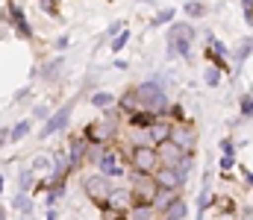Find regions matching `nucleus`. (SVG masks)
<instances>
[{
  "instance_id": "nucleus-1",
  "label": "nucleus",
  "mask_w": 253,
  "mask_h": 220,
  "mask_svg": "<svg viewBox=\"0 0 253 220\" xmlns=\"http://www.w3.org/2000/svg\"><path fill=\"white\" fill-rule=\"evenodd\" d=\"M91 144H115L124 132V115L118 109H106L100 118L88 121L83 129H80Z\"/></svg>"
},
{
  "instance_id": "nucleus-2",
  "label": "nucleus",
  "mask_w": 253,
  "mask_h": 220,
  "mask_svg": "<svg viewBox=\"0 0 253 220\" xmlns=\"http://www.w3.org/2000/svg\"><path fill=\"white\" fill-rule=\"evenodd\" d=\"M132 94H135V100H138V106H141V109H147V112H153V115H159V118H165V115H168L171 97H168L165 85H162L156 76H150V79H144V82L132 85Z\"/></svg>"
},
{
  "instance_id": "nucleus-3",
  "label": "nucleus",
  "mask_w": 253,
  "mask_h": 220,
  "mask_svg": "<svg viewBox=\"0 0 253 220\" xmlns=\"http://www.w3.org/2000/svg\"><path fill=\"white\" fill-rule=\"evenodd\" d=\"M194 41H197V30L194 24H171L168 27V56L174 59H186L189 62L194 53Z\"/></svg>"
},
{
  "instance_id": "nucleus-4",
  "label": "nucleus",
  "mask_w": 253,
  "mask_h": 220,
  "mask_svg": "<svg viewBox=\"0 0 253 220\" xmlns=\"http://www.w3.org/2000/svg\"><path fill=\"white\" fill-rule=\"evenodd\" d=\"M94 170H100L103 176H109V179H124L126 173H129V161H126V147L121 144V138L115 141V144L106 147V153L100 156V161H97V167Z\"/></svg>"
},
{
  "instance_id": "nucleus-5",
  "label": "nucleus",
  "mask_w": 253,
  "mask_h": 220,
  "mask_svg": "<svg viewBox=\"0 0 253 220\" xmlns=\"http://www.w3.org/2000/svg\"><path fill=\"white\" fill-rule=\"evenodd\" d=\"M126 161H129V173H141V176H153L159 167V153L156 147H132L126 144Z\"/></svg>"
},
{
  "instance_id": "nucleus-6",
  "label": "nucleus",
  "mask_w": 253,
  "mask_h": 220,
  "mask_svg": "<svg viewBox=\"0 0 253 220\" xmlns=\"http://www.w3.org/2000/svg\"><path fill=\"white\" fill-rule=\"evenodd\" d=\"M77 100H80V94L71 97V100H65L56 112H50V118H47V121L42 124V129H39V141H47V138H53V135H59V132L68 129L71 115H74V109H77Z\"/></svg>"
},
{
  "instance_id": "nucleus-7",
  "label": "nucleus",
  "mask_w": 253,
  "mask_h": 220,
  "mask_svg": "<svg viewBox=\"0 0 253 220\" xmlns=\"http://www.w3.org/2000/svg\"><path fill=\"white\" fill-rule=\"evenodd\" d=\"M112 188H115V179L103 176L100 170H91V173H85V176H83V194H85L97 209H103V206H106V200H109Z\"/></svg>"
},
{
  "instance_id": "nucleus-8",
  "label": "nucleus",
  "mask_w": 253,
  "mask_h": 220,
  "mask_svg": "<svg viewBox=\"0 0 253 220\" xmlns=\"http://www.w3.org/2000/svg\"><path fill=\"white\" fill-rule=\"evenodd\" d=\"M126 185H129V191H132V203H150V206H153V200H156V194H159V185H156L153 176L126 173Z\"/></svg>"
},
{
  "instance_id": "nucleus-9",
  "label": "nucleus",
  "mask_w": 253,
  "mask_h": 220,
  "mask_svg": "<svg viewBox=\"0 0 253 220\" xmlns=\"http://www.w3.org/2000/svg\"><path fill=\"white\" fill-rule=\"evenodd\" d=\"M85 150H88V138H85L83 132H74V135L68 138L65 156H68V170H71V176L85 167Z\"/></svg>"
},
{
  "instance_id": "nucleus-10",
  "label": "nucleus",
  "mask_w": 253,
  "mask_h": 220,
  "mask_svg": "<svg viewBox=\"0 0 253 220\" xmlns=\"http://www.w3.org/2000/svg\"><path fill=\"white\" fill-rule=\"evenodd\" d=\"M6 18H9V27L15 30L18 38H24V41H33V38H36V32H33V27H30V21H27L24 9H21L15 0H6Z\"/></svg>"
},
{
  "instance_id": "nucleus-11",
  "label": "nucleus",
  "mask_w": 253,
  "mask_h": 220,
  "mask_svg": "<svg viewBox=\"0 0 253 220\" xmlns=\"http://www.w3.org/2000/svg\"><path fill=\"white\" fill-rule=\"evenodd\" d=\"M197 126L191 124V121H180V124H174V129H171V141L180 147V150H186L189 156L197 153Z\"/></svg>"
},
{
  "instance_id": "nucleus-12",
  "label": "nucleus",
  "mask_w": 253,
  "mask_h": 220,
  "mask_svg": "<svg viewBox=\"0 0 253 220\" xmlns=\"http://www.w3.org/2000/svg\"><path fill=\"white\" fill-rule=\"evenodd\" d=\"M153 179H156L159 191H180V194H183V188H186V182H189V176H183L177 167H165V164L156 167Z\"/></svg>"
},
{
  "instance_id": "nucleus-13",
  "label": "nucleus",
  "mask_w": 253,
  "mask_h": 220,
  "mask_svg": "<svg viewBox=\"0 0 253 220\" xmlns=\"http://www.w3.org/2000/svg\"><path fill=\"white\" fill-rule=\"evenodd\" d=\"M129 206H132V191H129V185H115L112 194H109V200H106V206H103L100 212H109V215H121V218H124L126 212H129Z\"/></svg>"
},
{
  "instance_id": "nucleus-14",
  "label": "nucleus",
  "mask_w": 253,
  "mask_h": 220,
  "mask_svg": "<svg viewBox=\"0 0 253 220\" xmlns=\"http://www.w3.org/2000/svg\"><path fill=\"white\" fill-rule=\"evenodd\" d=\"M156 153H159V164H165V167H180V164H183V158L189 156L186 150H180L171 138H168V141H162V144H156Z\"/></svg>"
},
{
  "instance_id": "nucleus-15",
  "label": "nucleus",
  "mask_w": 253,
  "mask_h": 220,
  "mask_svg": "<svg viewBox=\"0 0 253 220\" xmlns=\"http://www.w3.org/2000/svg\"><path fill=\"white\" fill-rule=\"evenodd\" d=\"M62 71H65V59H62V56H50V59L39 68V79H42V82H47V85H53V82H59Z\"/></svg>"
},
{
  "instance_id": "nucleus-16",
  "label": "nucleus",
  "mask_w": 253,
  "mask_h": 220,
  "mask_svg": "<svg viewBox=\"0 0 253 220\" xmlns=\"http://www.w3.org/2000/svg\"><path fill=\"white\" fill-rule=\"evenodd\" d=\"M159 220H189V203L183 200V194L171 200V206L159 215Z\"/></svg>"
},
{
  "instance_id": "nucleus-17",
  "label": "nucleus",
  "mask_w": 253,
  "mask_h": 220,
  "mask_svg": "<svg viewBox=\"0 0 253 220\" xmlns=\"http://www.w3.org/2000/svg\"><path fill=\"white\" fill-rule=\"evenodd\" d=\"M124 220H159V212L150 203H132L129 212L124 215Z\"/></svg>"
},
{
  "instance_id": "nucleus-18",
  "label": "nucleus",
  "mask_w": 253,
  "mask_h": 220,
  "mask_svg": "<svg viewBox=\"0 0 253 220\" xmlns=\"http://www.w3.org/2000/svg\"><path fill=\"white\" fill-rule=\"evenodd\" d=\"M156 118L159 115H153V112H147V109H138V112H132L129 118H124L126 126H135V129H150L153 124H156Z\"/></svg>"
},
{
  "instance_id": "nucleus-19",
  "label": "nucleus",
  "mask_w": 253,
  "mask_h": 220,
  "mask_svg": "<svg viewBox=\"0 0 253 220\" xmlns=\"http://www.w3.org/2000/svg\"><path fill=\"white\" fill-rule=\"evenodd\" d=\"M71 179V170H68V156L56 153L53 156V164H50V182H68Z\"/></svg>"
},
{
  "instance_id": "nucleus-20",
  "label": "nucleus",
  "mask_w": 253,
  "mask_h": 220,
  "mask_svg": "<svg viewBox=\"0 0 253 220\" xmlns=\"http://www.w3.org/2000/svg\"><path fill=\"white\" fill-rule=\"evenodd\" d=\"M88 100H91V106H94V109L106 112V109H115V103H118V94H112V91H103V88H94Z\"/></svg>"
},
{
  "instance_id": "nucleus-21",
  "label": "nucleus",
  "mask_w": 253,
  "mask_h": 220,
  "mask_svg": "<svg viewBox=\"0 0 253 220\" xmlns=\"http://www.w3.org/2000/svg\"><path fill=\"white\" fill-rule=\"evenodd\" d=\"M171 129H174V121H168V118H156V124L150 126V138H153V147L162 144V141H168V138H171Z\"/></svg>"
},
{
  "instance_id": "nucleus-22",
  "label": "nucleus",
  "mask_w": 253,
  "mask_h": 220,
  "mask_svg": "<svg viewBox=\"0 0 253 220\" xmlns=\"http://www.w3.org/2000/svg\"><path fill=\"white\" fill-rule=\"evenodd\" d=\"M33 118H24V121H18L15 126H9V144H18V141H27V135L33 132Z\"/></svg>"
},
{
  "instance_id": "nucleus-23",
  "label": "nucleus",
  "mask_w": 253,
  "mask_h": 220,
  "mask_svg": "<svg viewBox=\"0 0 253 220\" xmlns=\"http://www.w3.org/2000/svg\"><path fill=\"white\" fill-rule=\"evenodd\" d=\"M230 56H233V62H236V65H245V62L253 56V35H245V38L236 44V50H233Z\"/></svg>"
},
{
  "instance_id": "nucleus-24",
  "label": "nucleus",
  "mask_w": 253,
  "mask_h": 220,
  "mask_svg": "<svg viewBox=\"0 0 253 220\" xmlns=\"http://www.w3.org/2000/svg\"><path fill=\"white\" fill-rule=\"evenodd\" d=\"M115 109H118L124 118H129L132 112H138V109H141V106H138V100H135V94H132V88H129V91H124V94H118Z\"/></svg>"
},
{
  "instance_id": "nucleus-25",
  "label": "nucleus",
  "mask_w": 253,
  "mask_h": 220,
  "mask_svg": "<svg viewBox=\"0 0 253 220\" xmlns=\"http://www.w3.org/2000/svg\"><path fill=\"white\" fill-rule=\"evenodd\" d=\"M12 212H21L24 218H33V194L18 191V194L12 197Z\"/></svg>"
},
{
  "instance_id": "nucleus-26",
  "label": "nucleus",
  "mask_w": 253,
  "mask_h": 220,
  "mask_svg": "<svg viewBox=\"0 0 253 220\" xmlns=\"http://www.w3.org/2000/svg\"><path fill=\"white\" fill-rule=\"evenodd\" d=\"M36 185H39V179H36V170L27 164V167H21V173H18V191H27V194H33L36 191Z\"/></svg>"
},
{
  "instance_id": "nucleus-27",
  "label": "nucleus",
  "mask_w": 253,
  "mask_h": 220,
  "mask_svg": "<svg viewBox=\"0 0 253 220\" xmlns=\"http://www.w3.org/2000/svg\"><path fill=\"white\" fill-rule=\"evenodd\" d=\"M215 200H212V188H209V182H203V188H200V197H197V220L206 215V209L212 206Z\"/></svg>"
},
{
  "instance_id": "nucleus-28",
  "label": "nucleus",
  "mask_w": 253,
  "mask_h": 220,
  "mask_svg": "<svg viewBox=\"0 0 253 220\" xmlns=\"http://www.w3.org/2000/svg\"><path fill=\"white\" fill-rule=\"evenodd\" d=\"M106 147L109 144H91V141H88V150H85V167H97V161H100V156L106 153Z\"/></svg>"
},
{
  "instance_id": "nucleus-29",
  "label": "nucleus",
  "mask_w": 253,
  "mask_h": 220,
  "mask_svg": "<svg viewBox=\"0 0 253 220\" xmlns=\"http://www.w3.org/2000/svg\"><path fill=\"white\" fill-rule=\"evenodd\" d=\"M239 118L242 121H253V91H248V94H242V100H239Z\"/></svg>"
},
{
  "instance_id": "nucleus-30",
  "label": "nucleus",
  "mask_w": 253,
  "mask_h": 220,
  "mask_svg": "<svg viewBox=\"0 0 253 220\" xmlns=\"http://www.w3.org/2000/svg\"><path fill=\"white\" fill-rule=\"evenodd\" d=\"M174 15H177L174 9H159V12H156V15L150 18V27L156 30V27H165V24H174Z\"/></svg>"
},
{
  "instance_id": "nucleus-31",
  "label": "nucleus",
  "mask_w": 253,
  "mask_h": 220,
  "mask_svg": "<svg viewBox=\"0 0 253 220\" xmlns=\"http://www.w3.org/2000/svg\"><path fill=\"white\" fill-rule=\"evenodd\" d=\"M183 9H186V15H189L191 21H194V18H203V15L209 12V6H206V3H200V0H186V6H183Z\"/></svg>"
},
{
  "instance_id": "nucleus-32",
  "label": "nucleus",
  "mask_w": 253,
  "mask_h": 220,
  "mask_svg": "<svg viewBox=\"0 0 253 220\" xmlns=\"http://www.w3.org/2000/svg\"><path fill=\"white\" fill-rule=\"evenodd\" d=\"M215 206L221 209V215H236V200L227 197V194H218L215 197Z\"/></svg>"
},
{
  "instance_id": "nucleus-33",
  "label": "nucleus",
  "mask_w": 253,
  "mask_h": 220,
  "mask_svg": "<svg viewBox=\"0 0 253 220\" xmlns=\"http://www.w3.org/2000/svg\"><path fill=\"white\" fill-rule=\"evenodd\" d=\"M126 44H129V27H126V30H121V32L109 41V50H112V53H121Z\"/></svg>"
},
{
  "instance_id": "nucleus-34",
  "label": "nucleus",
  "mask_w": 253,
  "mask_h": 220,
  "mask_svg": "<svg viewBox=\"0 0 253 220\" xmlns=\"http://www.w3.org/2000/svg\"><path fill=\"white\" fill-rule=\"evenodd\" d=\"M50 112H53V109H50V103H36V106H33V112H30V118L44 124V121L50 118Z\"/></svg>"
},
{
  "instance_id": "nucleus-35",
  "label": "nucleus",
  "mask_w": 253,
  "mask_h": 220,
  "mask_svg": "<svg viewBox=\"0 0 253 220\" xmlns=\"http://www.w3.org/2000/svg\"><path fill=\"white\" fill-rule=\"evenodd\" d=\"M221 76H224V73L218 71L215 65H209V68L203 71V82H206L209 88H218V85H221Z\"/></svg>"
},
{
  "instance_id": "nucleus-36",
  "label": "nucleus",
  "mask_w": 253,
  "mask_h": 220,
  "mask_svg": "<svg viewBox=\"0 0 253 220\" xmlns=\"http://www.w3.org/2000/svg\"><path fill=\"white\" fill-rule=\"evenodd\" d=\"M50 164H53V156H33V161H30V167L39 173V170H50Z\"/></svg>"
},
{
  "instance_id": "nucleus-37",
  "label": "nucleus",
  "mask_w": 253,
  "mask_h": 220,
  "mask_svg": "<svg viewBox=\"0 0 253 220\" xmlns=\"http://www.w3.org/2000/svg\"><path fill=\"white\" fill-rule=\"evenodd\" d=\"M39 6H42L50 18H59V0H39Z\"/></svg>"
},
{
  "instance_id": "nucleus-38",
  "label": "nucleus",
  "mask_w": 253,
  "mask_h": 220,
  "mask_svg": "<svg viewBox=\"0 0 253 220\" xmlns=\"http://www.w3.org/2000/svg\"><path fill=\"white\" fill-rule=\"evenodd\" d=\"M124 24H126V21H112V24H109V30H106V35H103V38H109V41H112V38H115V35H118V32H121V30H126ZM103 38H100V41H103Z\"/></svg>"
},
{
  "instance_id": "nucleus-39",
  "label": "nucleus",
  "mask_w": 253,
  "mask_h": 220,
  "mask_svg": "<svg viewBox=\"0 0 253 220\" xmlns=\"http://www.w3.org/2000/svg\"><path fill=\"white\" fill-rule=\"evenodd\" d=\"M218 167H221V173L233 170V167H236V156H221V158H218Z\"/></svg>"
},
{
  "instance_id": "nucleus-40",
  "label": "nucleus",
  "mask_w": 253,
  "mask_h": 220,
  "mask_svg": "<svg viewBox=\"0 0 253 220\" xmlns=\"http://www.w3.org/2000/svg\"><path fill=\"white\" fill-rule=\"evenodd\" d=\"M30 94H33V88H30V85H24V88H18V91H15L12 103H24V100H30Z\"/></svg>"
},
{
  "instance_id": "nucleus-41",
  "label": "nucleus",
  "mask_w": 253,
  "mask_h": 220,
  "mask_svg": "<svg viewBox=\"0 0 253 220\" xmlns=\"http://www.w3.org/2000/svg\"><path fill=\"white\" fill-rule=\"evenodd\" d=\"M221 156H236V144H233V138H221Z\"/></svg>"
},
{
  "instance_id": "nucleus-42",
  "label": "nucleus",
  "mask_w": 253,
  "mask_h": 220,
  "mask_svg": "<svg viewBox=\"0 0 253 220\" xmlns=\"http://www.w3.org/2000/svg\"><path fill=\"white\" fill-rule=\"evenodd\" d=\"M239 173H242V182L253 191V170H251V167H245V164H239Z\"/></svg>"
},
{
  "instance_id": "nucleus-43",
  "label": "nucleus",
  "mask_w": 253,
  "mask_h": 220,
  "mask_svg": "<svg viewBox=\"0 0 253 220\" xmlns=\"http://www.w3.org/2000/svg\"><path fill=\"white\" fill-rule=\"evenodd\" d=\"M68 44H71V35H68V32H62V35L53 41V47H56L59 53H62V50H68Z\"/></svg>"
},
{
  "instance_id": "nucleus-44",
  "label": "nucleus",
  "mask_w": 253,
  "mask_h": 220,
  "mask_svg": "<svg viewBox=\"0 0 253 220\" xmlns=\"http://www.w3.org/2000/svg\"><path fill=\"white\" fill-rule=\"evenodd\" d=\"M9 141V126H0V147H6Z\"/></svg>"
},
{
  "instance_id": "nucleus-45",
  "label": "nucleus",
  "mask_w": 253,
  "mask_h": 220,
  "mask_svg": "<svg viewBox=\"0 0 253 220\" xmlns=\"http://www.w3.org/2000/svg\"><path fill=\"white\" fill-rule=\"evenodd\" d=\"M44 220H59V212H56V206H50V209H47Z\"/></svg>"
},
{
  "instance_id": "nucleus-46",
  "label": "nucleus",
  "mask_w": 253,
  "mask_h": 220,
  "mask_svg": "<svg viewBox=\"0 0 253 220\" xmlns=\"http://www.w3.org/2000/svg\"><path fill=\"white\" fill-rule=\"evenodd\" d=\"M115 68H118V71H126V68H129V65H126L124 59H115Z\"/></svg>"
},
{
  "instance_id": "nucleus-47",
  "label": "nucleus",
  "mask_w": 253,
  "mask_h": 220,
  "mask_svg": "<svg viewBox=\"0 0 253 220\" xmlns=\"http://www.w3.org/2000/svg\"><path fill=\"white\" fill-rule=\"evenodd\" d=\"M0 220H9V209H6L3 203H0Z\"/></svg>"
},
{
  "instance_id": "nucleus-48",
  "label": "nucleus",
  "mask_w": 253,
  "mask_h": 220,
  "mask_svg": "<svg viewBox=\"0 0 253 220\" xmlns=\"http://www.w3.org/2000/svg\"><path fill=\"white\" fill-rule=\"evenodd\" d=\"M242 9H253V0H242Z\"/></svg>"
},
{
  "instance_id": "nucleus-49",
  "label": "nucleus",
  "mask_w": 253,
  "mask_h": 220,
  "mask_svg": "<svg viewBox=\"0 0 253 220\" xmlns=\"http://www.w3.org/2000/svg\"><path fill=\"white\" fill-rule=\"evenodd\" d=\"M3 188H6V179H3V176H0V194H3Z\"/></svg>"
},
{
  "instance_id": "nucleus-50",
  "label": "nucleus",
  "mask_w": 253,
  "mask_h": 220,
  "mask_svg": "<svg viewBox=\"0 0 253 220\" xmlns=\"http://www.w3.org/2000/svg\"><path fill=\"white\" fill-rule=\"evenodd\" d=\"M18 220H33V218H24V215H21V218H18Z\"/></svg>"
}]
</instances>
